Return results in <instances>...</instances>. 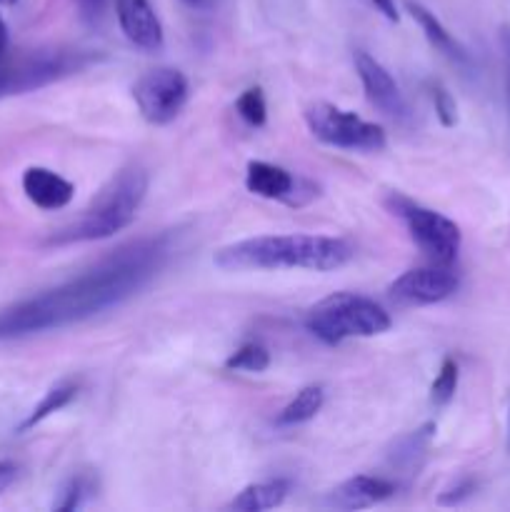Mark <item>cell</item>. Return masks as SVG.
Listing matches in <instances>:
<instances>
[{
    "label": "cell",
    "mask_w": 510,
    "mask_h": 512,
    "mask_svg": "<svg viewBox=\"0 0 510 512\" xmlns=\"http://www.w3.org/2000/svg\"><path fill=\"white\" fill-rule=\"evenodd\" d=\"M355 70H358L360 85H363L365 98H368L370 105H375L380 113L398 120V123H408L413 118L408 98H405L400 85L395 83L390 70L380 60H375L365 50H355Z\"/></svg>",
    "instance_id": "cell-10"
},
{
    "label": "cell",
    "mask_w": 510,
    "mask_h": 512,
    "mask_svg": "<svg viewBox=\"0 0 510 512\" xmlns=\"http://www.w3.org/2000/svg\"><path fill=\"white\" fill-rule=\"evenodd\" d=\"M5 55H8V25L0 18V60H3Z\"/></svg>",
    "instance_id": "cell-29"
},
{
    "label": "cell",
    "mask_w": 510,
    "mask_h": 512,
    "mask_svg": "<svg viewBox=\"0 0 510 512\" xmlns=\"http://www.w3.org/2000/svg\"><path fill=\"white\" fill-rule=\"evenodd\" d=\"M235 110L253 128H263L265 120H268V105H265V95L260 88L243 90L238 100H235Z\"/></svg>",
    "instance_id": "cell-22"
},
{
    "label": "cell",
    "mask_w": 510,
    "mask_h": 512,
    "mask_svg": "<svg viewBox=\"0 0 510 512\" xmlns=\"http://www.w3.org/2000/svg\"><path fill=\"white\" fill-rule=\"evenodd\" d=\"M430 100H433L435 115H438L440 125L445 128H453L458 123V105H455V98L448 93L443 83H430Z\"/></svg>",
    "instance_id": "cell-23"
},
{
    "label": "cell",
    "mask_w": 510,
    "mask_h": 512,
    "mask_svg": "<svg viewBox=\"0 0 510 512\" xmlns=\"http://www.w3.org/2000/svg\"><path fill=\"white\" fill-rule=\"evenodd\" d=\"M180 3H185V5H188V8H203V5L208 3V0H180Z\"/></svg>",
    "instance_id": "cell-31"
},
{
    "label": "cell",
    "mask_w": 510,
    "mask_h": 512,
    "mask_svg": "<svg viewBox=\"0 0 510 512\" xmlns=\"http://www.w3.org/2000/svg\"><path fill=\"white\" fill-rule=\"evenodd\" d=\"M148 193V173L140 165L120 170L113 180L103 188L93 205L73 220L70 225L60 228L50 245H70V243H90V240H105L110 235L128 228L143 205Z\"/></svg>",
    "instance_id": "cell-3"
},
{
    "label": "cell",
    "mask_w": 510,
    "mask_h": 512,
    "mask_svg": "<svg viewBox=\"0 0 510 512\" xmlns=\"http://www.w3.org/2000/svg\"><path fill=\"white\" fill-rule=\"evenodd\" d=\"M460 278L453 265H425L410 268L390 283L388 293L400 305H435L448 300L458 290Z\"/></svg>",
    "instance_id": "cell-9"
},
{
    "label": "cell",
    "mask_w": 510,
    "mask_h": 512,
    "mask_svg": "<svg viewBox=\"0 0 510 512\" xmlns=\"http://www.w3.org/2000/svg\"><path fill=\"white\" fill-rule=\"evenodd\" d=\"M305 328L325 345H340L348 338H375L393 328L383 305L358 293H333L320 300L308 315Z\"/></svg>",
    "instance_id": "cell-4"
},
{
    "label": "cell",
    "mask_w": 510,
    "mask_h": 512,
    "mask_svg": "<svg viewBox=\"0 0 510 512\" xmlns=\"http://www.w3.org/2000/svg\"><path fill=\"white\" fill-rule=\"evenodd\" d=\"M508 450H510V415H508Z\"/></svg>",
    "instance_id": "cell-33"
},
{
    "label": "cell",
    "mask_w": 510,
    "mask_h": 512,
    "mask_svg": "<svg viewBox=\"0 0 510 512\" xmlns=\"http://www.w3.org/2000/svg\"><path fill=\"white\" fill-rule=\"evenodd\" d=\"M88 483H85L83 478H73L68 480V485L63 488V493H60V500L55 503V510L58 512H70V510H78L80 505H83L85 495H88Z\"/></svg>",
    "instance_id": "cell-24"
},
{
    "label": "cell",
    "mask_w": 510,
    "mask_h": 512,
    "mask_svg": "<svg viewBox=\"0 0 510 512\" xmlns=\"http://www.w3.org/2000/svg\"><path fill=\"white\" fill-rule=\"evenodd\" d=\"M433 435H435L433 423L420 425L418 430H413V433H408L405 438H400L398 443H395V450L390 453V460H393L395 465H400V468H413V465L425 455Z\"/></svg>",
    "instance_id": "cell-19"
},
{
    "label": "cell",
    "mask_w": 510,
    "mask_h": 512,
    "mask_svg": "<svg viewBox=\"0 0 510 512\" xmlns=\"http://www.w3.org/2000/svg\"><path fill=\"white\" fill-rule=\"evenodd\" d=\"M115 18H118L123 35L135 48L145 50V53L163 50V25H160L150 0H115Z\"/></svg>",
    "instance_id": "cell-12"
},
{
    "label": "cell",
    "mask_w": 510,
    "mask_h": 512,
    "mask_svg": "<svg viewBox=\"0 0 510 512\" xmlns=\"http://www.w3.org/2000/svg\"><path fill=\"white\" fill-rule=\"evenodd\" d=\"M245 188L258 198L280 200L288 205H303L305 200L300 195H305L308 200L315 195L313 185L303 183L290 170L265 163V160H250L245 168Z\"/></svg>",
    "instance_id": "cell-11"
},
{
    "label": "cell",
    "mask_w": 510,
    "mask_h": 512,
    "mask_svg": "<svg viewBox=\"0 0 510 512\" xmlns=\"http://www.w3.org/2000/svg\"><path fill=\"white\" fill-rule=\"evenodd\" d=\"M23 193L40 210H63L75 195V185L68 178L48 168H28L23 173Z\"/></svg>",
    "instance_id": "cell-15"
},
{
    "label": "cell",
    "mask_w": 510,
    "mask_h": 512,
    "mask_svg": "<svg viewBox=\"0 0 510 512\" xmlns=\"http://www.w3.org/2000/svg\"><path fill=\"white\" fill-rule=\"evenodd\" d=\"M15 478H18V465L10 460H0V495L15 483Z\"/></svg>",
    "instance_id": "cell-26"
},
{
    "label": "cell",
    "mask_w": 510,
    "mask_h": 512,
    "mask_svg": "<svg viewBox=\"0 0 510 512\" xmlns=\"http://www.w3.org/2000/svg\"><path fill=\"white\" fill-rule=\"evenodd\" d=\"M305 125L315 140L330 148L353 153H378L385 148V130L378 123L363 120L353 110H343L333 103H313L305 108Z\"/></svg>",
    "instance_id": "cell-7"
},
{
    "label": "cell",
    "mask_w": 510,
    "mask_h": 512,
    "mask_svg": "<svg viewBox=\"0 0 510 512\" xmlns=\"http://www.w3.org/2000/svg\"><path fill=\"white\" fill-rule=\"evenodd\" d=\"M405 10H408L410 18L418 23V28L423 30L425 40H428L445 60L458 65L460 70H468V73L475 68V60L473 55H470V50L465 48L443 23H440L438 15H435L433 10H428L423 3H418V0H405Z\"/></svg>",
    "instance_id": "cell-13"
},
{
    "label": "cell",
    "mask_w": 510,
    "mask_h": 512,
    "mask_svg": "<svg viewBox=\"0 0 510 512\" xmlns=\"http://www.w3.org/2000/svg\"><path fill=\"white\" fill-rule=\"evenodd\" d=\"M78 390H80L78 380H60V383H55L53 388L43 395V400H40V403L30 410L28 418L18 425V433L33 430L35 425H40L43 420H48L50 415L58 413V410H63L65 405L73 403V400L78 398Z\"/></svg>",
    "instance_id": "cell-18"
},
{
    "label": "cell",
    "mask_w": 510,
    "mask_h": 512,
    "mask_svg": "<svg viewBox=\"0 0 510 512\" xmlns=\"http://www.w3.org/2000/svg\"><path fill=\"white\" fill-rule=\"evenodd\" d=\"M100 55L93 50H38L20 58L0 60V100L10 95L33 93L50 83L78 75L98 63Z\"/></svg>",
    "instance_id": "cell-5"
},
{
    "label": "cell",
    "mask_w": 510,
    "mask_h": 512,
    "mask_svg": "<svg viewBox=\"0 0 510 512\" xmlns=\"http://www.w3.org/2000/svg\"><path fill=\"white\" fill-rule=\"evenodd\" d=\"M500 45H503L505 58H508V65H510V28L500 30Z\"/></svg>",
    "instance_id": "cell-30"
},
{
    "label": "cell",
    "mask_w": 510,
    "mask_h": 512,
    "mask_svg": "<svg viewBox=\"0 0 510 512\" xmlns=\"http://www.w3.org/2000/svg\"><path fill=\"white\" fill-rule=\"evenodd\" d=\"M393 495L395 483H390V480L375 478V475H355V478H348L338 488L330 490L325 503L340 510H363L373 508V505L383 503Z\"/></svg>",
    "instance_id": "cell-14"
},
{
    "label": "cell",
    "mask_w": 510,
    "mask_h": 512,
    "mask_svg": "<svg viewBox=\"0 0 510 512\" xmlns=\"http://www.w3.org/2000/svg\"><path fill=\"white\" fill-rule=\"evenodd\" d=\"M355 250L348 240L330 235H258L230 243L213 255V263L228 273L240 270H315L328 273L353 260Z\"/></svg>",
    "instance_id": "cell-2"
},
{
    "label": "cell",
    "mask_w": 510,
    "mask_h": 512,
    "mask_svg": "<svg viewBox=\"0 0 510 512\" xmlns=\"http://www.w3.org/2000/svg\"><path fill=\"white\" fill-rule=\"evenodd\" d=\"M323 405H325V390L320 388V385H305V388L298 390L295 398L280 410L275 423H278L280 428H293V425L310 423V420L323 410Z\"/></svg>",
    "instance_id": "cell-17"
},
{
    "label": "cell",
    "mask_w": 510,
    "mask_h": 512,
    "mask_svg": "<svg viewBox=\"0 0 510 512\" xmlns=\"http://www.w3.org/2000/svg\"><path fill=\"white\" fill-rule=\"evenodd\" d=\"M85 20H98L103 15L105 0H75Z\"/></svg>",
    "instance_id": "cell-27"
},
{
    "label": "cell",
    "mask_w": 510,
    "mask_h": 512,
    "mask_svg": "<svg viewBox=\"0 0 510 512\" xmlns=\"http://www.w3.org/2000/svg\"><path fill=\"white\" fill-rule=\"evenodd\" d=\"M475 493V480L473 478H460L458 483H453L450 488H445L440 493L438 503L440 505H460L463 500H468Z\"/></svg>",
    "instance_id": "cell-25"
},
{
    "label": "cell",
    "mask_w": 510,
    "mask_h": 512,
    "mask_svg": "<svg viewBox=\"0 0 510 512\" xmlns=\"http://www.w3.org/2000/svg\"><path fill=\"white\" fill-rule=\"evenodd\" d=\"M370 3H373L375 8L385 15V18L393 20V23H398L400 15H398V8H395V0H370Z\"/></svg>",
    "instance_id": "cell-28"
},
{
    "label": "cell",
    "mask_w": 510,
    "mask_h": 512,
    "mask_svg": "<svg viewBox=\"0 0 510 512\" xmlns=\"http://www.w3.org/2000/svg\"><path fill=\"white\" fill-rule=\"evenodd\" d=\"M18 0H0V5H15Z\"/></svg>",
    "instance_id": "cell-32"
},
{
    "label": "cell",
    "mask_w": 510,
    "mask_h": 512,
    "mask_svg": "<svg viewBox=\"0 0 510 512\" xmlns=\"http://www.w3.org/2000/svg\"><path fill=\"white\" fill-rule=\"evenodd\" d=\"M385 208L400 218L408 228L413 243L428 255L433 263L453 265L460 253V243L463 235L460 228L450 218H445L438 210H430L425 205L415 203V200L405 198L400 193H390L385 198Z\"/></svg>",
    "instance_id": "cell-6"
},
{
    "label": "cell",
    "mask_w": 510,
    "mask_h": 512,
    "mask_svg": "<svg viewBox=\"0 0 510 512\" xmlns=\"http://www.w3.org/2000/svg\"><path fill=\"white\" fill-rule=\"evenodd\" d=\"M228 370H243V373H263L270 368V353L260 343H243L235 353L225 360Z\"/></svg>",
    "instance_id": "cell-20"
},
{
    "label": "cell",
    "mask_w": 510,
    "mask_h": 512,
    "mask_svg": "<svg viewBox=\"0 0 510 512\" xmlns=\"http://www.w3.org/2000/svg\"><path fill=\"white\" fill-rule=\"evenodd\" d=\"M290 493V480L288 478H273L263 480V483H253L248 488L240 490L233 500H230L228 510L238 512H263L280 508Z\"/></svg>",
    "instance_id": "cell-16"
},
{
    "label": "cell",
    "mask_w": 510,
    "mask_h": 512,
    "mask_svg": "<svg viewBox=\"0 0 510 512\" xmlns=\"http://www.w3.org/2000/svg\"><path fill=\"white\" fill-rule=\"evenodd\" d=\"M190 83L178 68H155L133 85V100L150 125H168L183 113Z\"/></svg>",
    "instance_id": "cell-8"
},
{
    "label": "cell",
    "mask_w": 510,
    "mask_h": 512,
    "mask_svg": "<svg viewBox=\"0 0 510 512\" xmlns=\"http://www.w3.org/2000/svg\"><path fill=\"white\" fill-rule=\"evenodd\" d=\"M170 255V235L123 245L85 273L0 310V343L70 328L120 308L158 278Z\"/></svg>",
    "instance_id": "cell-1"
},
{
    "label": "cell",
    "mask_w": 510,
    "mask_h": 512,
    "mask_svg": "<svg viewBox=\"0 0 510 512\" xmlns=\"http://www.w3.org/2000/svg\"><path fill=\"white\" fill-rule=\"evenodd\" d=\"M458 380H460L458 363H455L453 358H445L443 363H440V370L438 375H435L433 385H430V403H433L435 408H445V405L455 398Z\"/></svg>",
    "instance_id": "cell-21"
}]
</instances>
